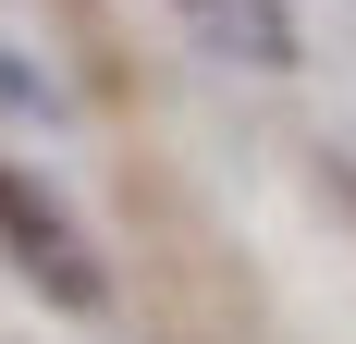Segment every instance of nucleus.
I'll return each mask as SVG.
<instances>
[{
	"label": "nucleus",
	"instance_id": "obj_1",
	"mask_svg": "<svg viewBox=\"0 0 356 344\" xmlns=\"http://www.w3.org/2000/svg\"><path fill=\"white\" fill-rule=\"evenodd\" d=\"M0 246H13V258L37 271V295H49V308H74V320L111 295V283H99V246L62 221V197H49L37 172H0Z\"/></svg>",
	"mask_w": 356,
	"mask_h": 344
},
{
	"label": "nucleus",
	"instance_id": "obj_2",
	"mask_svg": "<svg viewBox=\"0 0 356 344\" xmlns=\"http://www.w3.org/2000/svg\"><path fill=\"white\" fill-rule=\"evenodd\" d=\"M184 13V37L209 49V62H234V74H295V13L283 0H172Z\"/></svg>",
	"mask_w": 356,
	"mask_h": 344
}]
</instances>
